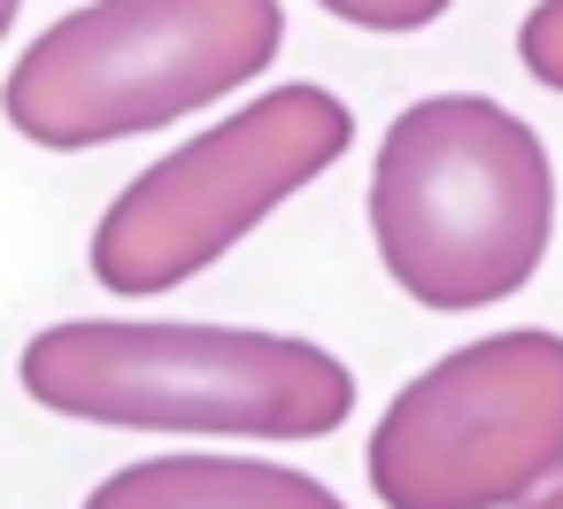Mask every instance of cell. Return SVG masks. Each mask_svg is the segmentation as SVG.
<instances>
[{
	"instance_id": "5",
	"label": "cell",
	"mask_w": 563,
	"mask_h": 509,
	"mask_svg": "<svg viewBox=\"0 0 563 509\" xmlns=\"http://www.w3.org/2000/svg\"><path fill=\"white\" fill-rule=\"evenodd\" d=\"M563 471V332H494L417 370L371 432L386 509H525Z\"/></svg>"
},
{
	"instance_id": "6",
	"label": "cell",
	"mask_w": 563,
	"mask_h": 509,
	"mask_svg": "<svg viewBox=\"0 0 563 509\" xmlns=\"http://www.w3.org/2000/svg\"><path fill=\"white\" fill-rule=\"evenodd\" d=\"M86 509H347L324 478L255 455H147L86 494Z\"/></svg>"
},
{
	"instance_id": "1",
	"label": "cell",
	"mask_w": 563,
	"mask_h": 509,
	"mask_svg": "<svg viewBox=\"0 0 563 509\" xmlns=\"http://www.w3.org/2000/svg\"><path fill=\"white\" fill-rule=\"evenodd\" d=\"M24 394L55 417L117 432L324 440L355 409V370L294 332L70 317L24 347Z\"/></svg>"
},
{
	"instance_id": "2",
	"label": "cell",
	"mask_w": 563,
	"mask_h": 509,
	"mask_svg": "<svg viewBox=\"0 0 563 509\" xmlns=\"http://www.w3.org/2000/svg\"><path fill=\"white\" fill-rule=\"evenodd\" d=\"M371 240L424 309H486L532 286L555 240V163L525 117L486 93L401 109L371 163Z\"/></svg>"
},
{
	"instance_id": "10",
	"label": "cell",
	"mask_w": 563,
	"mask_h": 509,
	"mask_svg": "<svg viewBox=\"0 0 563 509\" xmlns=\"http://www.w3.org/2000/svg\"><path fill=\"white\" fill-rule=\"evenodd\" d=\"M16 9H24V0H0V40H9V24H16Z\"/></svg>"
},
{
	"instance_id": "3",
	"label": "cell",
	"mask_w": 563,
	"mask_h": 509,
	"mask_svg": "<svg viewBox=\"0 0 563 509\" xmlns=\"http://www.w3.org/2000/svg\"><path fill=\"white\" fill-rule=\"evenodd\" d=\"M278 47V0H86L16 55L0 109L32 147L86 155L240 93Z\"/></svg>"
},
{
	"instance_id": "8",
	"label": "cell",
	"mask_w": 563,
	"mask_h": 509,
	"mask_svg": "<svg viewBox=\"0 0 563 509\" xmlns=\"http://www.w3.org/2000/svg\"><path fill=\"white\" fill-rule=\"evenodd\" d=\"M517 55L548 93H563V0H532V16L517 24Z\"/></svg>"
},
{
	"instance_id": "4",
	"label": "cell",
	"mask_w": 563,
	"mask_h": 509,
	"mask_svg": "<svg viewBox=\"0 0 563 509\" xmlns=\"http://www.w3.org/2000/svg\"><path fill=\"white\" fill-rule=\"evenodd\" d=\"M347 140H355V117L324 86H278L247 101L217 132L147 163L109 201V217L93 224V278L109 294H170L201 278L278 201L317 186L347 155Z\"/></svg>"
},
{
	"instance_id": "9",
	"label": "cell",
	"mask_w": 563,
	"mask_h": 509,
	"mask_svg": "<svg viewBox=\"0 0 563 509\" xmlns=\"http://www.w3.org/2000/svg\"><path fill=\"white\" fill-rule=\"evenodd\" d=\"M525 509H563V478H548V486H540V494H532Z\"/></svg>"
},
{
	"instance_id": "7",
	"label": "cell",
	"mask_w": 563,
	"mask_h": 509,
	"mask_svg": "<svg viewBox=\"0 0 563 509\" xmlns=\"http://www.w3.org/2000/svg\"><path fill=\"white\" fill-rule=\"evenodd\" d=\"M317 9H332L355 32H424V24H440L455 9V0H317Z\"/></svg>"
}]
</instances>
